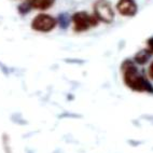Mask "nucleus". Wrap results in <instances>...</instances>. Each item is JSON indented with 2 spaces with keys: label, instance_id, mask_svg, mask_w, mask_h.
Listing matches in <instances>:
<instances>
[{
  "label": "nucleus",
  "instance_id": "2",
  "mask_svg": "<svg viewBox=\"0 0 153 153\" xmlns=\"http://www.w3.org/2000/svg\"><path fill=\"white\" fill-rule=\"evenodd\" d=\"M72 22L74 25V30L78 33H81L90 29L91 27L97 26L98 19L94 15H90L84 11H80L72 15Z\"/></svg>",
  "mask_w": 153,
  "mask_h": 153
},
{
  "label": "nucleus",
  "instance_id": "3",
  "mask_svg": "<svg viewBox=\"0 0 153 153\" xmlns=\"http://www.w3.org/2000/svg\"><path fill=\"white\" fill-rule=\"evenodd\" d=\"M95 16L101 22L110 24L114 19V12L108 0H97L94 4Z\"/></svg>",
  "mask_w": 153,
  "mask_h": 153
},
{
  "label": "nucleus",
  "instance_id": "5",
  "mask_svg": "<svg viewBox=\"0 0 153 153\" xmlns=\"http://www.w3.org/2000/svg\"><path fill=\"white\" fill-rule=\"evenodd\" d=\"M117 9L124 16H134L138 10L135 0H119Z\"/></svg>",
  "mask_w": 153,
  "mask_h": 153
},
{
  "label": "nucleus",
  "instance_id": "4",
  "mask_svg": "<svg viewBox=\"0 0 153 153\" xmlns=\"http://www.w3.org/2000/svg\"><path fill=\"white\" fill-rule=\"evenodd\" d=\"M57 25V21L49 14H38L31 23V27L36 31L49 33Z\"/></svg>",
  "mask_w": 153,
  "mask_h": 153
},
{
  "label": "nucleus",
  "instance_id": "6",
  "mask_svg": "<svg viewBox=\"0 0 153 153\" xmlns=\"http://www.w3.org/2000/svg\"><path fill=\"white\" fill-rule=\"evenodd\" d=\"M55 0H29L31 8L37 10H48L54 4Z\"/></svg>",
  "mask_w": 153,
  "mask_h": 153
},
{
  "label": "nucleus",
  "instance_id": "7",
  "mask_svg": "<svg viewBox=\"0 0 153 153\" xmlns=\"http://www.w3.org/2000/svg\"><path fill=\"white\" fill-rule=\"evenodd\" d=\"M151 54H152V53H151L149 50H142L138 54H136V56H135V62L140 64V65H143V64H146L148 60H149Z\"/></svg>",
  "mask_w": 153,
  "mask_h": 153
},
{
  "label": "nucleus",
  "instance_id": "1",
  "mask_svg": "<svg viewBox=\"0 0 153 153\" xmlns=\"http://www.w3.org/2000/svg\"><path fill=\"white\" fill-rule=\"evenodd\" d=\"M122 72H123L124 82L131 90L153 93V86L151 85V83L139 74V71L133 62L125 60L122 65Z\"/></svg>",
  "mask_w": 153,
  "mask_h": 153
},
{
  "label": "nucleus",
  "instance_id": "8",
  "mask_svg": "<svg viewBox=\"0 0 153 153\" xmlns=\"http://www.w3.org/2000/svg\"><path fill=\"white\" fill-rule=\"evenodd\" d=\"M148 50H149L151 53H153V37L148 40Z\"/></svg>",
  "mask_w": 153,
  "mask_h": 153
},
{
  "label": "nucleus",
  "instance_id": "9",
  "mask_svg": "<svg viewBox=\"0 0 153 153\" xmlns=\"http://www.w3.org/2000/svg\"><path fill=\"white\" fill-rule=\"evenodd\" d=\"M149 76L153 80V62L151 63L150 67H149Z\"/></svg>",
  "mask_w": 153,
  "mask_h": 153
}]
</instances>
